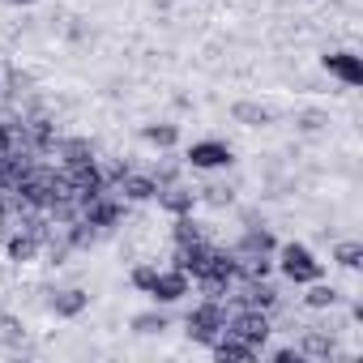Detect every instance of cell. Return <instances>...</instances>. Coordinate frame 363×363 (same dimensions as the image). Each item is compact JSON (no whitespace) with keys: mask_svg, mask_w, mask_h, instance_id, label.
Instances as JSON below:
<instances>
[{"mask_svg":"<svg viewBox=\"0 0 363 363\" xmlns=\"http://www.w3.org/2000/svg\"><path fill=\"white\" fill-rule=\"evenodd\" d=\"M223 329H227V312H223L218 299H206V303H197V308L189 312V337H193V342H206V346H210Z\"/></svg>","mask_w":363,"mask_h":363,"instance_id":"cell-1","label":"cell"},{"mask_svg":"<svg viewBox=\"0 0 363 363\" xmlns=\"http://www.w3.org/2000/svg\"><path fill=\"white\" fill-rule=\"evenodd\" d=\"M175 240H179V248H184V244H197V240H206V235H201V227H197L193 218L179 214V223H175Z\"/></svg>","mask_w":363,"mask_h":363,"instance_id":"cell-18","label":"cell"},{"mask_svg":"<svg viewBox=\"0 0 363 363\" xmlns=\"http://www.w3.org/2000/svg\"><path fill=\"white\" fill-rule=\"evenodd\" d=\"M154 274H158L154 265H137V269H133V286H141V291H150V282H154Z\"/></svg>","mask_w":363,"mask_h":363,"instance_id":"cell-20","label":"cell"},{"mask_svg":"<svg viewBox=\"0 0 363 363\" xmlns=\"http://www.w3.org/2000/svg\"><path fill=\"white\" fill-rule=\"evenodd\" d=\"M274 359H278V363H299L303 354H299V350H291V346H282V350H274Z\"/></svg>","mask_w":363,"mask_h":363,"instance_id":"cell-23","label":"cell"},{"mask_svg":"<svg viewBox=\"0 0 363 363\" xmlns=\"http://www.w3.org/2000/svg\"><path fill=\"white\" fill-rule=\"evenodd\" d=\"M337 303V291L333 286H325L320 278L312 282V291H308V308H333Z\"/></svg>","mask_w":363,"mask_h":363,"instance_id":"cell-16","label":"cell"},{"mask_svg":"<svg viewBox=\"0 0 363 363\" xmlns=\"http://www.w3.org/2000/svg\"><path fill=\"white\" fill-rule=\"evenodd\" d=\"M206 201H214V206H227V201H231V189H206Z\"/></svg>","mask_w":363,"mask_h":363,"instance_id":"cell-22","label":"cell"},{"mask_svg":"<svg viewBox=\"0 0 363 363\" xmlns=\"http://www.w3.org/2000/svg\"><path fill=\"white\" fill-rule=\"evenodd\" d=\"M240 252H274V235L265 227H248L240 240Z\"/></svg>","mask_w":363,"mask_h":363,"instance_id":"cell-12","label":"cell"},{"mask_svg":"<svg viewBox=\"0 0 363 363\" xmlns=\"http://www.w3.org/2000/svg\"><path fill=\"white\" fill-rule=\"evenodd\" d=\"M116 184H120V197H128V201H150V197L158 193V184H154L150 175H137V171H128V167L116 171Z\"/></svg>","mask_w":363,"mask_h":363,"instance_id":"cell-6","label":"cell"},{"mask_svg":"<svg viewBox=\"0 0 363 363\" xmlns=\"http://www.w3.org/2000/svg\"><path fill=\"white\" fill-rule=\"evenodd\" d=\"M86 303H90L86 291H60V295L52 299V312H56V316H77Z\"/></svg>","mask_w":363,"mask_h":363,"instance_id":"cell-10","label":"cell"},{"mask_svg":"<svg viewBox=\"0 0 363 363\" xmlns=\"http://www.w3.org/2000/svg\"><path fill=\"white\" fill-rule=\"evenodd\" d=\"M210 346H214V359H223V363H240V359H252V354H257V346H248L244 337H235V333H227V329H223Z\"/></svg>","mask_w":363,"mask_h":363,"instance_id":"cell-7","label":"cell"},{"mask_svg":"<svg viewBox=\"0 0 363 363\" xmlns=\"http://www.w3.org/2000/svg\"><path fill=\"white\" fill-rule=\"evenodd\" d=\"M154 197H158V206H162V210H171V214H189V210H193V201H197V193L179 189V184H162Z\"/></svg>","mask_w":363,"mask_h":363,"instance_id":"cell-9","label":"cell"},{"mask_svg":"<svg viewBox=\"0 0 363 363\" xmlns=\"http://www.w3.org/2000/svg\"><path fill=\"white\" fill-rule=\"evenodd\" d=\"M333 77H342L346 86H359L363 82V65H359V56H350V52H333V56H325L320 60Z\"/></svg>","mask_w":363,"mask_h":363,"instance_id":"cell-8","label":"cell"},{"mask_svg":"<svg viewBox=\"0 0 363 363\" xmlns=\"http://www.w3.org/2000/svg\"><path fill=\"white\" fill-rule=\"evenodd\" d=\"M231 116H235L240 124H248V128L269 124V107H261V103H235V107H231Z\"/></svg>","mask_w":363,"mask_h":363,"instance_id":"cell-11","label":"cell"},{"mask_svg":"<svg viewBox=\"0 0 363 363\" xmlns=\"http://www.w3.org/2000/svg\"><path fill=\"white\" fill-rule=\"evenodd\" d=\"M13 5H35V0H13Z\"/></svg>","mask_w":363,"mask_h":363,"instance_id":"cell-24","label":"cell"},{"mask_svg":"<svg viewBox=\"0 0 363 363\" xmlns=\"http://www.w3.org/2000/svg\"><path fill=\"white\" fill-rule=\"evenodd\" d=\"M227 333H235V337H244L248 346L261 350V342L269 337V316H265L261 308H240V312L227 320Z\"/></svg>","mask_w":363,"mask_h":363,"instance_id":"cell-2","label":"cell"},{"mask_svg":"<svg viewBox=\"0 0 363 363\" xmlns=\"http://www.w3.org/2000/svg\"><path fill=\"white\" fill-rule=\"evenodd\" d=\"M320 124H325L320 111H303V116H299V128H320Z\"/></svg>","mask_w":363,"mask_h":363,"instance_id":"cell-21","label":"cell"},{"mask_svg":"<svg viewBox=\"0 0 363 363\" xmlns=\"http://www.w3.org/2000/svg\"><path fill=\"white\" fill-rule=\"evenodd\" d=\"M333 261H337V265H346V269H359V265H363V244L342 240V244L333 248Z\"/></svg>","mask_w":363,"mask_h":363,"instance_id":"cell-14","label":"cell"},{"mask_svg":"<svg viewBox=\"0 0 363 363\" xmlns=\"http://www.w3.org/2000/svg\"><path fill=\"white\" fill-rule=\"evenodd\" d=\"M231 145L227 141H193L189 145V162L201 167V171H214V167H231Z\"/></svg>","mask_w":363,"mask_h":363,"instance_id":"cell-5","label":"cell"},{"mask_svg":"<svg viewBox=\"0 0 363 363\" xmlns=\"http://www.w3.org/2000/svg\"><path fill=\"white\" fill-rule=\"evenodd\" d=\"M141 137H145L150 145H175L179 128H175V124H145V128H141Z\"/></svg>","mask_w":363,"mask_h":363,"instance_id":"cell-15","label":"cell"},{"mask_svg":"<svg viewBox=\"0 0 363 363\" xmlns=\"http://www.w3.org/2000/svg\"><path fill=\"white\" fill-rule=\"evenodd\" d=\"M282 274H286L291 282H316L325 269H320V261H316L303 244H286V248H282Z\"/></svg>","mask_w":363,"mask_h":363,"instance_id":"cell-3","label":"cell"},{"mask_svg":"<svg viewBox=\"0 0 363 363\" xmlns=\"http://www.w3.org/2000/svg\"><path fill=\"white\" fill-rule=\"evenodd\" d=\"M35 248H39L35 235H13V240H9V257H13V261H30Z\"/></svg>","mask_w":363,"mask_h":363,"instance_id":"cell-19","label":"cell"},{"mask_svg":"<svg viewBox=\"0 0 363 363\" xmlns=\"http://www.w3.org/2000/svg\"><path fill=\"white\" fill-rule=\"evenodd\" d=\"M133 329L137 333H162L167 329V312H141V316H133Z\"/></svg>","mask_w":363,"mask_h":363,"instance_id":"cell-17","label":"cell"},{"mask_svg":"<svg viewBox=\"0 0 363 363\" xmlns=\"http://www.w3.org/2000/svg\"><path fill=\"white\" fill-rule=\"evenodd\" d=\"M299 354L329 359V354H333V337H329V333H303V342H299Z\"/></svg>","mask_w":363,"mask_h":363,"instance_id":"cell-13","label":"cell"},{"mask_svg":"<svg viewBox=\"0 0 363 363\" xmlns=\"http://www.w3.org/2000/svg\"><path fill=\"white\" fill-rule=\"evenodd\" d=\"M150 295H154L158 303L184 299V295H189V274H184V269H158L154 282H150Z\"/></svg>","mask_w":363,"mask_h":363,"instance_id":"cell-4","label":"cell"}]
</instances>
